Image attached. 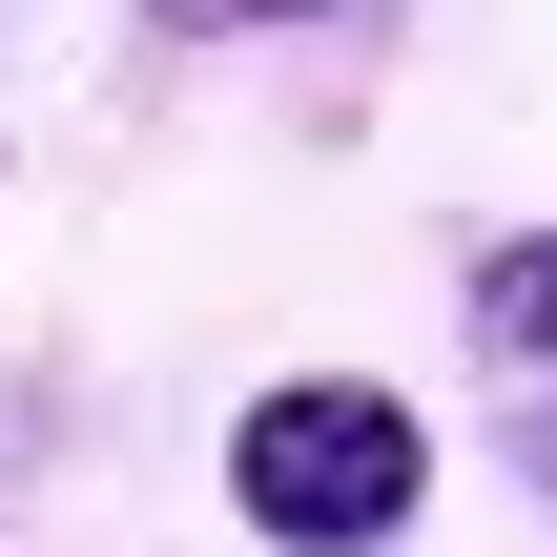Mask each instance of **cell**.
<instances>
[{
	"label": "cell",
	"mask_w": 557,
	"mask_h": 557,
	"mask_svg": "<svg viewBox=\"0 0 557 557\" xmlns=\"http://www.w3.org/2000/svg\"><path fill=\"white\" fill-rule=\"evenodd\" d=\"M455 331H475L496 413H537V434H557V227H496V248L455 269Z\"/></svg>",
	"instance_id": "obj_2"
},
{
	"label": "cell",
	"mask_w": 557,
	"mask_h": 557,
	"mask_svg": "<svg viewBox=\"0 0 557 557\" xmlns=\"http://www.w3.org/2000/svg\"><path fill=\"white\" fill-rule=\"evenodd\" d=\"M165 41H289V21H351V0H145Z\"/></svg>",
	"instance_id": "obj_3"
},
{
	"label": "cell",
	"mask_w": 557,
	"mask_h": 557,
	"mask_svg": "<svg viewBox=\"0 0 557 557\" xmlns=\"http://www.w3.org/2000/svg\"><path fill=\"white\" fill-rule=\"evenodd\" d=\"M227 517L269 557H393L434 517V434L372 393V372H269L227 413Z\"/></svg>",
	"instance_id": "obj_1"
}]
</instances>
